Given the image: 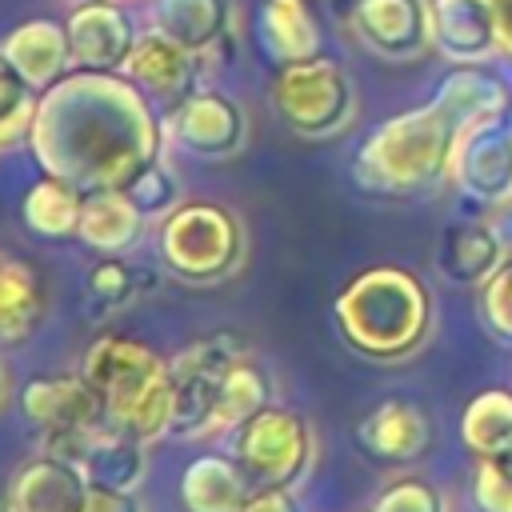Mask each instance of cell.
I'll list each match as a JSON object with an SVG mask.
<instances>
[{
    "label": "cell",
    "mask_w": 512,
    "mask_h": 512,
    "mask_svg": "<svg viewBox=\"0 0 512 512\" xmlns=\"http://www.w3.org/2000/svg\"><path fill=\"white\" fill-rule=\"evenodd\" d=\"M164 116L124 72L72 68L40 92L28 132L40 172L80 192L124 188L140 168L164 156Z\"/></svg>",
    "instance_id": "cell-1"
},
{
    "label": "cell",
    "mask_w": 512,
    "mask_h": 512,
    "mask_svg": "<svg viewBox=\"0 0 512 512\" xmlns=\"http://www.w3.org/2000/svg\"><path fill=\"white\" fill-rule=\"evenodd\" d=\"M332 324L356 356L396 364L428 344L436 304L420 272L404 264H372L336 292Z\"/></svg>",
    "instance_id": "cell-2"
},
{
    "label": "cell",
    "mask_w": 512,
    "mask_h": 512,
    "mask_svg": "<svg viewBox=\"0 0 512 512\" xmlns=\"http://www.w3.org/2000/svg\"><path fill=\"white\" fill-rule=\"evenodd\" d=\"M456 128L436 100L380 120L352 156V180L380 200H408L440 188L452 172Z\"/></svg>",
    "instance_id": "cell-3"
},
{
    "label": "cell",
    "mask_w": 512,
    "mask_h": 512,
    "mask_svg": "<svg viewBox=\"0 0 512 512\" xmlns=\"http://www.w3.org/2000/svg\"><path fill=\"white\" fill-rule=\"evenodd\" d=\"M80 372L100 392L112 424L148 444L172 432V364L144 340L104 332L84 348Z\"/></svg>",
    "instance_id": "cell-4"
},
{
    "label": "cell",
    "mask_w": 512,
    "mask_h": 512,
    "mask_svg": "<svg viewBox=\"0 0 512 512\" xmlns=\"http://www.w3.org/2000/svg\"><path fill=\"white\" fill-rule=\"evenodd\" d=\"M156 252L176 280L212 288L240 272L248 256V232L228 204L180 200L156 228Z\"/></svg>",
    "instance_id": "cell-5"
},
{
    "label": "cell",
    "mask_w": 512,
    "mask_h": 512,
    "mask_svg": "<svg viewBox=\"0 0 512 512\" xmlns=\"http://www.w3.org/2000/svg\"><path fill=\"white\" fill-rule=\"evenodd\" d=\"M268 100L280 124L300 140H332L356 120V84L344 64L324 52L276 68Z\"/></svg>",
    "instance_id": "cell-6"
},
{
    "label": "cell",
    "mask_w": 512,
    "mask_h": 512,
    "mask_svg": "<svg viewBox=\"0 0 512 512\" xmlns=\"http://www.w3.org/2000/svg\"><path fill=\"white\" fill-rule=\"evenodd\" d=\"M228 440V452L256 488H296L316 464V432L308 416L284 404H264Z\"/></svg>",
    "instance_id": "cell-7"
},
{
    "label": "cell",
    "mask_w": 512,
    "mask_h": 512,
    "mask_svg": "<svg viewBox=\"0 0 512 512\" xmlns=\"http://www.w3.org/2000/svg\"><path fill=\"white\" fill-rule=\"evenodd\" d=\"M252 352L236 332H208L192 344H184L172 364V432L176 440H208L216 384L232 360Z\"/></svg>",
    "instance_id": "cell-8"
},
{
    "label": "cell",
    "mask_w": 512,
    "mask_h": 512,
    "mask_svg": "<svg viewBox=\"0 0 512 512\" xmlns=\"http://www.w3.org/2000/svg\"><path fill=\"white\" fill-rule=\"evenodd\" d=\"M44 452L72 460L88 476V484H104V488L140 492V480L148 472V440H140L136 432L112 420L72 428V432H52L44 436Z\"/></svg>",
    "instance_id": "cell-9"
},
{
    "label": "cell",
    "mask_w": 512,
    "mask_h": 512,
    "mask_svg": "<svg viewBox=\"0 0 512 512\" xmlns=\"http://www.w3.org/2000/svg\"><path fill=\"white\" fill-rule=\"evenodd\" d=\"M164 132L196 160H232L248 144V112L220 88H196L172 112H164Z\"/></svg>",
    "instance_id": "cell-10"
},
{
    "label": "cell",
    "mask_w": 512,
    "mask_h": 512,
    "mask_svg": "<svg viewBox=\"0 0 512 512\" xmlns=\"http://www.w3.org/2000/svg\"><path fill=\"white\" fill-rule=\"evenodd\" d=\"M344 20L356 44L388 64L420 60L432 48L428 0H352Z\"/></svg>",
    "instance_id": "cell-11"
},
{
    "label": "cell",
    "mask_w": 512,
    "mask_h": 512,
    "mask_svg": "<svg viewBox=\"0 0 512 512\" xmlns=\"http://www.w3.org/2000/svg\"><path fill=\"white\" fill-rule=\"evenodd\" d=\"M448 180L476 208H500L512 200V120L468 128L456 140Z\"/></svg>",
    "instance_id": "cell-12"
},
{
    "label": "cell",
    "mask_w": 512,
    "mask_h": 512,
    "mask_svg": "<svg viewBox=\"0 0 512 512\" xmlns=\"http://www.w3.org/2000/svg\"><path fill=\"white\" fill-rule=\"evenodd\" d=\"M16 404H20V416L32 428H40V436L72 432V428H88V424L108 420L104 400L88 384L84 372H40L20 388Z\"/></svg>",
    "instance_id": "cell-13"
},
{
    "label": "cell",
    "mask_w": 512,
    "mask_h": 512,
    "mask_svg": "<svg viewBox=\"0 0 512 512\" xmlns=\"http://www.w3.org/2000/svg\"><path fill=\"white\" fill-rule=\"evenodd\" d=\"M124 76L164 112H172L184 96H192L200 84V56H192L188 48H180L176 40H168L164 32H156L152 24L136 36L132 56L124 64Z\"/></svg>",
    "instance_id": "cell-14"
},
{
    "label": "cell",
    "mask_w": 512,
    "mask_h": 512,
    "mask_svg": "<svg viewBox=\"0 0 512 512\" xmlns=\"http://www.w3.org/2000/svg\"><path fill=\"white\" fill-rule=\"evenodd\" d=\"M64 28L72 44V64L84 72H124L132 44L140 36L116 0L72 4V16L64 20Z\"/></svg>",
    "instance_id": "cell-15"
},
{
    "label": "cell",
    "mask_w": 512,
    "mask_h": 512,
    "mask_svg": "<svg viewBox=\"0 0 512 512\" xmlns=\"http://www.w3.org/2000/svg\"><path fill=\"white\" fill-rule=\"evenodd\" d=\"M88 492L92 484L72 460L56 452H36L12 472L4 508L8 512H84Z\"/></svg>",
    "instance_id": "cell-16"
},
{
    "label": "cell",
    "mask_w": 512,
    "mask_h": 512,
    "mask_svg": "<svg viewBox=\"0 0 512 512\" xmlns=\"http://www.w3.org/2000/svg\"><path fill=\"white\" fill-rule=\"evenodd\" d=\"M356 444L364 456H372L380 464H412L432 444V420L416 400L388 396L360 416Z\"/></svg>",
    "instance_id": "cell-17"
},
{
    "label": "cell",
    "mask_w": 512,
    "mask_h": 512,
    "mask_svg": "<svg viewBox=\"0 0 512 512\" xmlns=\"http://www.w3.org/2000/svg\"><path fill=\"white\" fill-rule=\"evenodd\" d=\"M508 260V244L496 220H452L436 240V268L460 288H480Z\"/></svg>",
    "instance_id": "cell-18"
},
{
    "label": "cell",
    "mask_w": 512,
    "mask_h": 512,
    "mask_svg": "<svg viewBox=\"0 0 512 512\" xmlns=\"http://www.w3.org/2000/svg\"><path fill=\"white\" fill-rule=\"evenodd\" d=\"M432 100L452 120L456 140L468 128H480V124H492V120H508V108H512L508 84L492 68H484V64H456L440 80V88H436Z\"/></svg>",
    "instance_id": "cell-19"
},
{
    "label": "cell",
    "mask_w": 512,
    "mask_h": 512,
    "mask_svg": "<svg viewBox=\"0 0 512 512\" xmlns=\"http://www.w3.org/2000/svg\"><path fill=\"white\" fill-rule=\"evenodd\" d=\"M432 4V48L452 64H484L500 52L492 0H428Z\"/></svg>",
    "instance_id": "cell-20"
},
{
    "label": "cell",
    "mask_w": 512,
    "mask_h": 512,
    "mask_svg": "<svg viewBox=\"0 0 512 512\" xmlns=\"http://www.w3.org/2000/svg\"><path fill=\"white\" fill-rule=\"evenodd\" d=\"M148 24L204 60L232 44L236 12L232 0H152Z\"/></svg>",
    "instance_id": "cell-21"
},
{
    "label": "cell",
    "mask_w": 512,
    "mask_h": 512,
    "mask_svg": "<svg viewBox=\"0 0 512 512\" xmlns=\"http://www.w3.org/2000/svg\"><path fill=\"white\" fill-rule=\"evenodd\" d=\"M0 56L40 92L52 88L56 80H64L76 68L72 64L68 28L56 24V20H24V24H16L0 40Z\"/></svg>",
    "instance_id": "cell-22"
},
{
    "label": "cell",
    "mask_w": 512,
    "mask_h": 512,
    "mask_svg": "<svg viewBox=\"0 0 512 512\" xmlns=\"http://www.w3.org/2000/svg\"><path fill=\"white\" fill-rule=\"evenodd\" d=\"M252 488L232 452H200L180 472V504L188 512H244Z\"/></svg>",
    "instance_id": "cell-23"
},
{
    "label": "cell",
    "mask_w": 512,
    "mask_h": 512,
    "mask_svg": "<svg viewBox=\"0 0 512 512\" xmlns=\"http://www.w3.org/2000/svg\"><path fill=\"white\" fill-rule=\"evenodd\" d=\"M144 224L148 216L132 204L124 188H100V192H84L76 240L96 256H124L128 248L140 244Z\"/></svg>",
    "instance_id": "cell-24"
},
{
    "label": "cell",
    "mask_w": 512,
    "mask_h": 512,
    "mask_svg": "<svg viewBox=\"0 0 512 512\" xmlns=\"http://www.w3.org/2000/svg\"><path fill=\"white\" fill-rule=\"evenodd\" d=\"M320 24L308 0H260L256 8V44L264 56L284 68L320 52Z\"/></svg>",
    "instance_id": "cell-25"
},
{
    "label": "cell",
    "mask_w": 512,
    "mask_h": 512,
    "mask_svg": "<svg viewBox=\"0 0 512 512\" xmlns=\"http://www.w3.org/2000/svg\"><path fill=\"white\" fill-rule=\"evenodd\" d=\"M264 404H272V376L264 372V364L244 352L240 360H232L216 384V404H212V424H208V440L212 436H232L252 412H260Z\"/></svg>",
    "instance_id": "cell-26"
},
{
    "label": "cell",
    "mask_w": 512,
    "mask_h": 512,
    "mask_svg": "<svg viewBox=\"0 0 512 512\" xmlns=\"http://www.w3.org/2000/svg\"><path fill=\"white\" fill-rule=\"evenodd\" d=\"M80 208H84V192L60 176H40L36 184H28L24 200H20V220L28 232L44 236V240H68L80 228Z\"/></svg>",
    "instance_id": "cell-27"
},
{
    "label": "cell",
    "mask_w": 512,
    "mask_h": 512,
    "mask_svg": "<svg viewBox=\"0 0 512 512\" xmlns=\"http://www.w3.org/2000/svg\"><path fill=\"white\" fill-rule=\"evenodd\" d=\"M44 316V288L40 276L0 252V344H20Z\"/></svg>",
    "instance_id": "cell-28"
},
{
    "label": "cell",
    "mask_w": 512,
    "mask_h": 512,
    "mask_svg": "<svg viewBox=\"0 0 512 512\" xmlns=\"http://www.w3.org/2000/svg\"><path fill=\"white\" fill-rule=\"evenodd\" d=\"M156 288V272L144 264H132L124 256H100L88 272H84V300L96 312H120L132 308L136 300H144Z\"/></svg>",
    "instance_id": "cell-29"
},
{
    "label": "cell",
    "mask_w": 512,
    "mask_h": 512,
    "mask_svg": "<svg viewBox=\"0 0 512 512\" xmlns=\"http://www.w3.org/2000/svg\"><path fill=\"white\" fill-rule=\"evenodd\" d=\"M460 440L472 456H496L512 448V388H484L464 404Z\"/></svg>",
    "instance_id": "cell-30"
},
{
    "label": "cell",
    "mask_w": 512,
    "mask_h": 512,
    "mask_svg": "<svg viewBox=\"0 0 512 512\" xmlns=\"http://www.w3.org/2000/svg\"><path fill=\"white\" fill-rule=\"evenodd\" d=\"M40 108V88H32L4 56H0V152L28 144L32 120Z\"/></svg>",
    "instance_id": "cell-31"
},
{
    "label": "cell",
    "mask_w": 512,
    "mask_h": 512,
    "mask_svg": "<svg viewBox=\"0 0 512 512\" xmlns=\"http://www.w3.org/2000/svg\"><path fill=\"white\" fill-rule=\"evenodd\" d=\"M124 192L132 196V204L148 216V220H164L184 196H180V180H176V172L164 164V156L160 160H152L148 168H140L128 184H124Z\"/></svg>",
    "instance_id": "cell-32"
},
{
    "label": "cell",
    "mask_w": 512,
    "mask_h": 512,
    "mask_svg": "<svg viewBox=\"0 0 512 512\" xmlns=\"http://www.w3.org/2000/svg\"><path fill=\"white\" fill-rule=\"evenodd\" d=\"M472 504L480 512H512V448L496 456H476Z\"/></svg>",
    "instance_id": "cell-33"
},
{
    "label": "cell",
    "mask_w": 512,
    "mask_h": 512,
    "mask_svg": "<svg viewBox=\"0 0 512 512\" xmlns=\"http://www.w3.org/2000/svg\"><path fill=\"white\" fill-rule=\"evenodd\" d=\"M372 512H448V496L420 476H400L388 488H380Z\"/></svg>",
    "instance_id": "cell-34"
},
{
    "label": "cell",
    "mask_w": 512,
    "mask_h": 512,
    "mask_svg": "<svg viewBox=\"0 0 512 512\" xmlns=\"http://www.w3.org/2000/svg\"><path fill=\"white\" fill-rule=\"evenodd\" d=\"M476 292H480V320H484V328L496 340L512 344V256Z\"/></svg>",
    "instance_id": "cell-35"
},
{
    "label": "cell",
    "mask_w": 512,
    "mask_h": 512,
    "mask_svg": "<svg viewBox=\"0 0 512 512\" xmlns=\"http://www.w3.org/2000/svg\"><path fill=\"white\" fill-rule=\"evenodd\" d=\"M84 512H144V500H140V492H128V488L92 484Z\"/></svg>",
    "instance_id": "cell-36"
},
{
    "label": "cell",
    "mask_w": 512,
    "mask_h": 512,
    "mask_svg": "<svg viewBox=\"0 0 512 512\" xmlns=\"http://www.w3.org/2000/svg\"><path fill=\"white\" fill-rule=\"evenodd\" d=\"M244 512H304L296 488H252Z\"/></svg>",
    "instance_id": "cell-37"
},
{
    "label": "cell",
    "mask_w": 512,
    "mask_h": 512,
    "mask_svg": "<svg viewBox=\"0 0 512 512\" xmlns=\"http://www.w3.org/2000/svg\"><path fill=\"white\" fill-rule=\"evenodd\" d=\"M496 8V40H500V56L512 60V0H492Z\"/></svg>",
    "instance_id": "cell-38"
},
{
    "label": "cell",
    "mask_w": 512,
    "mask_h": 512,
    "mask_svg": "<svg viewBox=\"0 0 512 512\" xmlns=\"http://www.w3.org/2000/svg\"><path fill=\"white\" fill-rule=\"evenodd\" d=\"M8 392H12V384H8V372H4V360H0V412L8 408Z\"/></svg>",
    "instance_id": "cell-39"
},
{
    "label": "cell",
    "mask_w": 512,
    "mask_h": 512,
    "mask_svg": "<svg viewBox=\"0 0 512 512\" xmlns=\"http://www.w3.org/2000/svg\"><path fill=\"white\" fill-rule=\"evenodd\" d=\"M68 4H88V0H68Z\"/></svg>",
    "instance_id": "cell-40"
},
{
    "label": "cell",
    "mask_w": 512,
    "mask_h": 512,
    "mask_svg": "<svg viewBox=\"0 0 512 512\" xmlns=\"http://www.w3.org/2000/svg\"><path fill=\"white\" fill-rule=\"evenodd\" d=\"M508 120H512V108H508Z\"/></svg>",
    "instance_id": "cell-41"
},
{
    "label": "cell",
    "mask_w": 512,
    "mask_h": 512,
    "mask_svg": "<svg viewBox=\"0 0 512 512\" xmlns=\"http://www.w3.org/2000/svg\"><path fill=\"white\" fill-rule=\"evenodd\" d=\"M368 512H372V508H368Z\"/></svg>",
    "instance_id": "cell-42"
},
{
    "label": "cell",
    "mask_w": 512,
    "mask_h": 512,
    "mask_svg": "<svg viewBox=\"0 0 512 512\" xmlns=\"http://www.w3.org/2000/svg\"><path fill=\"white\" fill-rule=\"evenodd\" d=\"M4 512H8V508H4Z\"/></svg>",
    "instance_id": "cell-43"
}]
</instances>
